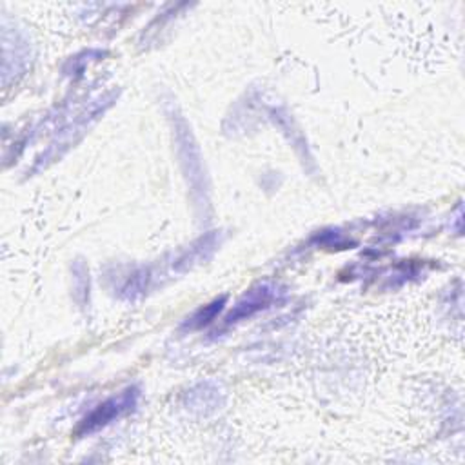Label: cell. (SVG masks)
I'll return each instance as SVG.
<instances>
[{"instance_id": "6da1fadb", "label": "cell", "mask_w": 465, "mask_h": 465, "mask_svg": "<svg viewBox=\"0 0 465 465\" xmlns=\"http://www.w3.org/2000/svg\"><path fill=\"white\" fill-rule=\"evenodd\" d=\"M167 109V118L171 122L173 129V140H174V149L178 154V162L183 173V178L187 182L189 193L193 205L196 209V214L203 220L207 218L211 211V191H209V180L203 165V156L200 151V145L196 143V138L183 118V114L178 111V107L169 102L165 105Z\"/></svg>"}, {"instance_id": "7a4b0ae2", "label": "cell", "mask_w": 465, "mask_h": 465, "mask_svg": "<svg viewBox=\"0 0 465 465\" xmlns=\"http://www.w3.org/2000/svg\"><path fill=\"white\" fill-rule=\"evenodd\" d=\"M116 96H118V91H107V93L100 94L98 98L91 100V104L84 111H80L67 125H64L60 129V133L54 136V140L49 143V147L36 160L35 169L47 167L51 162H54L62 154H65L74 143H78L84 138V134L91 129V125L113 105Z\"/></svg>"}, {"instance_id": "3957f363", "label": "cell", "mask_w": 465, "mask_h": 465, "mask_svg": "<svg viewBox=\"0 0 465 465\" xmlns=\"http://www.w3.org/2000/svg\"><path fill=\"white\" fill-rule=\"evenodd\" d=\"M138 400H140V389L136 385H129L124 391H120L118 394L104 400L102 403H98L93 411H89L80 420V423L74 430L76 436L93 434V432L107 427L109 423L116 421L118 418L129 414L138 405Z\"/></svg>"}, {"instance_id": "277c9868", "label": "cell", "mask_w": 465, "mask_h": 465, "mask_svg": "<svg viewBox=\"0 0 465 465\" xmlns=\"http://www.w3.org/2000/svg\"><path fill=\"white\" fill-rule=\"evenodd\" d=\"M283 296H285V291L282 285L274 282H260L252 285L247 292H243L240 300L232 305V309L225 316V325H234L238 322L249 320L254 314L280 303Z\"/></svg>"}, {"instance_id": "5b68a950", "label": "cell", "mask_w": 465, "mask_h": 465, "mask_svg": "<svg viewBox=\"0 0 465 465\" xmlns=\"http://www.w3.org/2000/svg\"><path fill=\"white\" fill-rule=\"evenodd\" d=\"M31 62V42L20 29L4 27V84L18 76Z\"/></svg>"}, {"instance_id": "8992f818", "label": "cell", "mask_w": 465, "mask_h": 465, "mask_svg": "<svg viewBox=\"0 0 465 465\" xmlns=\"http://www.w3.org/2000/svg\"><path fill=\"white\" fill-rule=\"evenodd\" d=\"M227 400L225 389L222 387V383L214 381V380H205L196 383L194 387H191L185 392V407L187 411H191L193 414L198 416H211L218 411L223 409Z\"/></svg>"}, {"instance_id": "52a82bcc", "label": "cell", "mask_w": 465, "mask_h": 465, "mask_svg": "<svg viewBox=\"0 0 465 465\" xmlns=\"http://www.w3.org/2000/svg\"><path fill=\"white\" fill-rule=\"evenodd\" d=\"M222 240H223L222 231H209L205 234H202L189 247H185L182 251V254L174 260L173 269L176 272H185L200 263H205L207 260H211L214 256V252L222 245Z\"/></svg>"}, {"instance_id": "ba28073f", "label": "cell", "mask_w": 465, "mask_h": 465, "mask_svg": "<svg viewBox=\"0 0 465 465\" xmlns=\"http://www.w3.org/2000/svg\"><path fill=\"white\" fill-rule=\"evenodd\" d=\"M149 280H151V271L147 267H143V265L129 267L127 272L124 274L122 283L116 289L118 298H122L125 302L140 300L149 287Z\"/></svg>"}, {"instance_id": "9c48e42d", "label": "cell", "mask_w": 465, "mask_h": 465, "mask_svg": "<svg viewBox=\"0 0 465 465\" xmlns=\"http://www.w3.org/2000/svg\"><path fill=\"white\" fill-rule=\"evenodd\" d=\"M227 302V296H220V298H214L213 302H209L207 305H202L198 307L183 323H182V331H196V329H202L205 325H209L223 309Z\"/></svg>"}, {"instance_id": "30bf717a", "label": "cell", "mask_w": 465, "mask_h": 465, "mask_svg": "<svg viewBox=\"0 0 465 465\" xmlns=\"http://www.w3.org/2000/svg\"><path fill=\"white\" fill-rule=\"evenodd\" d=\"M73 294L80 305L89 302V271L82 260L73 262Z\"/></svg>"}]
</instances>
